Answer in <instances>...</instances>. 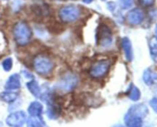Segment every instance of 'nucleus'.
I'll return each instance as SVG.
<instances>
[{
	"label": "nucleus",
	"instance_id": "1",
	"mask_svg": "<svg viewBox=\"0 0 157 127\" xmlns=\"http://www.w3.org/2000/svg\"><path fill=\"white\" fill-rule=\"evenodd\" d=\"M32 32L27 23L18 21L13 27V36L18 45H26L32 38Z\"/></svg>",
	"mask_w": 157,
	"mask_h": 127
},
{
	"label": "nucleus",
	"instance_id": "2",
	"mask_svg": "<svg viewBox=\"0 0 157 127\" xmlns=\"http://www.w3.org/2000/svg\"><path fill=\"white\" fill-rule=\"evenodd\" d=\"M33 67L37 73L47 75L53 70L54 63L49 57L44 54H38L33 60Z\"/></svg>",
	"mask_w": 157,
	"mask_h": 127
},
{
	"label": "nucleus",
	"instance_id": "3",
	"mask_svg": "<svg viewBox=\"0 0 157 127\" xmlns=\"http://www.w3.org/2000/svg\"><path fill=\"white\" fill-rule=\"evenodd\" d=\"M97 44L102 47H107L113 42V36L110 28L105 24H100L97 29Z\"/></svg>",
	"mask_w": 157,
	"mask_h": 127
},
{
	"label": "nucleus",
	"instance_id": "4",
	"mask_svg": "<svg viewBox=\"0 0 157 127\" xmlns=\"http://www.w3.org/2000/svg\"><path fill=\"white\" fill-rule=\"evenodd\" d=\"M81 15V10L79 7L75 5L64 6L60 9L59 17L62 21L65 23L73 22L79 18Z\"/></svg>",
	"mask_w": 157,
	"mask_h": 127
},
{
	"label": "nucleus",
	"instance_id": "5",
	"mask_svg": "<svg viewBox=\"0 0 157 127\" xmlns=\"http://www.w3.org/2000/svg\"><path fill=\"white\" fill-rule=\"evenodd\" d=\"M110 67V64L108 60H100L91 66L89 70V74L94 79L102 78L108 73Z\"/></svg>",
	"mask_w": 157,
	"mask_h": 127
},
{
	"label": "nucleus",
	"instance_id": "6",
	"mask_svg": "<svg viewBox=\"0 0 157 127\" xmlns=\"http://www.w3.org/2000/svg\"><path fill=\"white\" fill-rule=\"evenodd\" d=\"M78 77L73 73L64 74L58 83V87L59 90L64 92H69L73 90L78 84Z\"/></svg>",
	"mask_w": 157,
	"mask_h": 127
},
{
	"label": "nucleus",
	"instance_id": "7",
	"mask_svg": "<svg viewBox=\"0 0 157 127\" xmlns=\"http://www.w3.org/2000/svg\"><path fill=\"white\" fill-rule=\"evenodd\" d=\"M26 122V114L24 111L13 112L7 116L6 122L9 127H22Z\"/></svg>",
	"mask_w": 157,
	"mask_h": 127
},
{
	"label": "nucleus",
	"instance_id": "8",
	"mask_svg": "<svg viewBox=\"0 0 157 127\" xmlns=\"http://www.w3.org/2000/svg\"><path fill=\"white\" fill-rule=\"evenodd\" d=\"M144 19V14L141 9L136 8L130 11L127 15V22L132 25H137L142 23Z\"/></svg>",
	"mask_w": 157,
	"mask_h": 127
},
{
	"label": "nucleus",
	"instance_id": "9",
	"mask_svg": "<svg viewBox=\"0 0 157 127\" xmlns=\"http://www.w3.org/2000/svg\"><path fill=\"white\" fill-rule=\"evenodd\" d=\"M28 112L31 117L37 118L41 121L42 119L43 105L38 101H33L28 107Z\"/></svg>",
	"mask_w": 157,
	"mask_h": 127
},
{
	"label": "nucleus",
	"instance_id": "10",
	"mask_svg": "<svg viewBox=\"0 0 157 127\" xmlns=\"http://www.w3.org/2000/svg\"><path fill=\"white\" fill-rule=\"evenodd\" d=\"M5 89L6 90H16L21 87V77L18 73H13L6 80L5 84Z\"/></svg>",
	"mask_w": 157,
	"mask_h": 127
},
{
	"label": "nucleus",
	"instance_id": "11",
	"mask_svg": "<svg viewBox=\"0 0 157 127\" xmlns=\"http://www.w3.org/2000/svg\"><path fill=\"white\" fill-rule=\"evenodd\" d=\"M148 113V109L144 104H135L132 106L126 115L127 116H138V117L142 118L147 116Z\"/></svg>",
	"mask_w": 157,
	"mask_h": 127
},
{
	"label": "nucleus",
	"instance_id": "12",
	"mask_svg": "<svg viewBox=\"0 0 157 127\" xmlns=\"http://www.w3.org/2000/svg\"><path fill=\"white\" fill-rule=\"evenodd\" d=\"M121 46L124 50V56L126 60L129 62L132 61L133 58V47H132V43L130 41V38L128 37H124L121 40Z\"/></svg>",
	"mask_w": 157,
	"mask_h": 127
},
{
	"label": "nucleus",
	"instance_id": "13",
	"mask_svg": "<svg viewBox=\"0 0 157 127\" xmlns=\"http://www.w3.org/2000/svg\"><path fill=\"white\" fill-rule=\"evenodd\" d=\"M26 87L29 91L33 95L35 98H40L41 95V90L39 84L35 80H30L29 82L26 83Z\"/></svg>",
	"mask_w": 157,
	"mask_h": 127
},
{
	"label": "nucleus",
	"instance_id": "14",
	"mask_svg": "<svg viewBox=\"0 0 157 127\" xmlns=\"http://www.w3.org/2000/svg\"><path fill=\"white\" fill-rule=\"evenodd\" d=\"M124 122L127 127H143V119L138 116L125 115Z\"/></svg>",
	"mask_w": 157,
	"mask_h": 127
},
{
	"label": "nucleus",
	"instance_id": "15",
	"mask_svg": "<svg viewBox=\"0 0 157 127\" xmlns=\"http://www.w3.org/2000/svg\"><path fill=\"white\" fill-rule=\"evenodd\" d=\"M18 93L14 91L10 90H6L0 93V99L3 102L8 103H12L15 102L18 99Z\"/></svg>",
	"mask_w": 157,
	"mask_h": 127
},
{
	"label": "nucleus",
	"instance_id": "16",
	"mask_svg": "<svg viewBox=\"0 0 157 127\" xmlns=\"http://www.w3.org/2000/svg\"><path fill=\"white\" fill-rule=\"evenodd\" d=\"M143 78H144V81L146 84L150 85L157 79V75L154 72L152 71L150 69H147L144 71Z\"/></svg>",
	"mask_w": 157,
	"mask_h": 127
},
{
	"label": "nucleus",
	"instance_id": "17",
	"mask_svg": "<svg viewBox=\"0 0 157 127\" xmlns=\"http://www.w3.org/2000/svg\"><path fill=\"white\" fill-rule=\"evenodd\" d=\"M149 46H150L152 58L157 62V38L156 36H153L150 38L149 41Z\"/></svg>",
	"mask_w": 157,
	"mask_h": 127
},
{
	"label": "nucleus",
	"instance_id": "18",
	"mask_svg": "<svg viewBox=\"0 0 157 127\" xmlns=\"http://www.w3.org/2000/svg\"><path fill=\"white\" fill-rule=\"evenodd\" d=\"M140 90L135 85H132L129 90L128 97L133 101L139 100L140 98Z\"/></svg>",
	"mask_w": 157,
	"mask_h": 127
},
{
	"label": "nucleus",
	"instance_id": "19",
	"mask_svg": "<svg viewBox=\"0 0 157 127\" xmlns=\"http://www.w3.org/2000/svg\"><path fill=\"white\" fill-rule=\"evenodd\" d=\"M12 66H13V60L10 57L5 58L2 62V67L3 70L6 72L10 71L12 68Z\"/></svg>",
	"mask_w": 157,
	"mask_h": 127
},
{
	"label": "nucleus",
	"instance_id": "20",
	"mask_svg": "<svg viewBox=\"0 0 157 127\" xmlns=\"http://www.w3.org/2000/svg\"><path fill=\"white\" fill-rule=\"evenodd\" d=\"M44 122H40L37 118L31 117L27 121V127H44Z\"/></svg>",
	"mask_w": 157,
	"mask_h": 127
},
{
	"label": "nucleus",
	"instance_id": "21",
	"mask_svg": "<svg viewBox=\"0 0 157 127\" xmlns=\"http://www.w3.org/2000/svg\"><path fill=\"white\" fill-rule=\"evenodd\" d=\"M134 3V0H120V6L123 9H128Z\"/></svg>",
	"mask_w": 157,
	"mask_h": 127
},
{
	"label": "nucleus",
	"instance_id": "22",
	"mask_svg": "<svg viewBox=\"0 0 157 127\" xmlns=\"http://www.w3.org/2000/svg\"><path fill=\"white\" fill-rule=\"evenodd\" d=\"M21 72H22L23 76H24L25 78H27V79H29V80H33L34 79V75L32 74L31 72H29V70H21Z\"/></svg>",
	"mask_w": 157,
	"mask_h": 127
},
{
	"label": "nucleus",
	"instance_id": "23",
	"mask_svg": "<svg viewBox=\"0 0 157 127\" xmlns=\"http://www.w3.org/2000/svg\"><path fill=\"white\" fill-rule=\"evenodd\" d=\"M140 4L144 6H150L152 4H153L154 0H139Z\"/></svg>",
	"mask_w": 157,
	"mask_h": 127
},
{
	"label": "nucleus",
	"instance_id": "24",
	"mask_svg": "<svg viewBox=\"0 0 157 127\" xmlns=\"http://www.w3.org/2000/svg\"><path fill=\"white\" fill-rule=\"evenodd\" d=\"M150 104L152 106V108L154 110V111H156L157 113V98H153V99H151Z\"/></svg>",
	"mask_w": 157,
	"mask_h": 127
},
{
	"label": "nucleus",
	"instance_id": "25",
	"mask_svg": "<svg viewBox=\"0 0 157 127\" xmlns=\"http://www.w3.org/2000/svg\"><path fill=\"white\" fill-rule=\"evenodd\" d=\"M94 0H83V2L86 3V4H90V3H91Z\"/></svg>",
	"mask_w": 157,
	"mask_h": 127
},
{
	"label": "nucleus",
	"instance_id": "26",
	"mask_svg": "<svg viewBox=\"0 0 157 127\" xmlns=\"http://www.w3.org/2000/svg\"><path fill=\"white\" fill-rule=\"evenodd\" d=\"M113 127H124V126L122 125H114Z\"/></svg>",
	"mask_w": 157,
	"mask_h": 127
},
{
	"label": "nucleus",
	"instance_id": "27",
	"mask_svg": "<svg viewBox=\"0 0 157 127\" xmlns=\"http://www.w3.org/2000/svg\"><path fill=\"white\" fill-rule=\"evenodd\" d=\"M3 126V123L2 122H0V127H2Z\"/></svg>",
	"mask_w": 157,
	"mask_h": 127
},
{
	"label": "nucleus",
	"instance_id": "28",
	"mask_svg": "<svg viewBox=\"0 0 157 127\" xmlns=\"http://www.w3.org/2000/svg\"><path fill=\"white\" fill-rule=\"evenodd\" d=\"M156 38H157V24H156Z\"/></svg>",
	"mask_w": 157,
	"mask_h": 127
},
{
	"label": "nucleus",
	"instance_id": "29",
	"mask_svg": "<svg viewBox=\"0 0 157 127\" xmlns=\"http://www.w3.org/2000/svg\"><path fill=\"white\" fill-rule=\"evenodd\" d=\"M60 1H65V0H60Z\"/></svg>",
	"mask_w": 157,
	"mask_h": 127
}]
</instances>
